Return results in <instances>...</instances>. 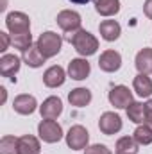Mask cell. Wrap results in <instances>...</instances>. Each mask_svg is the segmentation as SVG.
I'll list each match as a JSON object with an SVG mask.
<instances>
[{
	"mask_svg": "<svg viewBox=\"0 0 152 154\" xmlns=\"http://www.w3.org/2000/svg\"><path fill=\"white\" fill-rule=\"evenodd\" d=\"M145 124L152 127V99L145 104Z\"/></svg>",
	"mask_w": 152,
	"mask_h": 154,
	"instance_id": "obj_29",
	"label": "cell"
},
{
	"mask_svg": "<svg viewBox=\"0 0 152 154\" xmlns=\"http://www.w3.org/2000/svg\"><path fill=\"white\" fill-rule=\"evenodd\" d=\"M95 11L100 16H114L120 11V0H93Z\"/></svg>",
	"mask_w": 152,
	"mask_h": 154,
	"instance_id": "obj_20",
	"label": "cell"
},
{
	"mask_svg": "<svg viewBox=\"0 0 152 154\" xmlns=\"http://www.w3.org/2000/svg\"><path fill=\"white\" fill-rule=\"evenodd\" d=\"M99 129H100V133H104L108 136L116 134L122 129V118L113 111H106V113H102L100 120H99Z\"/></svg>",
	"mask_w": 152,
	"mask_h": 154,
	"instance_id": "obj_9",
	"label": "cell"
},
{
	"mask_svg": "<svg viewBox=\"0 0 152 154\" xmlns=\"http://www.w3.org/2000/svg\"><path fill=\"white\" fill-rule=\"evenodd\" d=\"M88 142H90V133H88L86 127H82V125H72L70 131L66 133V145H68L72 151L86 149Z\"/></svg>",
	"mask_w": 152,
	"mask_h": 154,
	"instance_id": "obj_5",
	"label": "cell"
},
{
	"mask_svg": "<svg viewBox=\"0 0 152 154\" xmlns=\"http://www.w3.org/2000/svg\"><path fill=\"white\" fill-rule=\"evenodd\" d=\"M109 102H111V106L118 108V109H127L131 106V102H134V100H132L131 90L123 84H118V86L111 88V91H109Z\"/></svg>",
	"mask_w": 152,
	"mask_h": 154,
	"instance_id": "obj_6",
	"label": "cell"
},
{
	"mask_svg": "<svg viewBox=\"0 0 152 154\" xmlns=\"http://www.w3.org/2000/svg\"><path fill=\"white\" fill-rule=\"evenodd\" d=\"M11 43H13V41H11V38H9L7 32H0V52H5Z\"/></svg>",
	"mask_w": 152,
	"mask_h": 154,
	"instance_id": "obj_28",
	"label": "cell"
},
{
	"mask_svg": "<svg viewBox=\"0 0 152 154\" xmlns=\"http://www.w3.org/2000/svg\"><path fill=\"white\" fill-rule=\"evenodd\" d=\"M22 63H20V57L14 56V54H4L0 57V74L2 77H9L13 82H16V72L20 70Z\"/></svg>",
	"mask_w": 152,
	"mask_h": 154,
	"instance_id": "obj_8",
	"label": "cell"
},
{
	"mask_svg": "<svg viewBox=\"0 0 152 154\" xmlns=\"http://www.w3.org/2000/svg\"><path fill=\"white\" fill-rule=\"evenodd\" d=\"M38 134L45 143H56L63 138V127L56 120H41L38 125Z\"/></svg>",
	"mask_w": 152,
	"mask_h": 154,
	"instance_id": "obj_3",
	"label": "cell"
},
{
	"mask_svg": "<svg viewBox=\"0 0 152 154\" xmlns=\"http://www.w3.org/2000/svg\"><path fill=\"white\" fill-rule=\"evenodd\" d=\"M132 88L140 97H150L152 95V79L147 74H138L132 81Z\"/></svg>",
	"mask_w": 152,
	"mask_h": 154,
	"instance_id": "obj_18",
	"label": "cell"
},
{
	"mask_svg": "<svg viewBox=\"0 0 152 154\" xmlns=\"http://www.w3.org/2000/svg\"><path fill=\"white\" fill-rule=\"evenodd\" d=\"M68 100L75 108H84L91 102V91L88 88H75L68 93Z\"/></svg>",
	"mask_w": 152,
	"mask_h": 154,
	"instance_id": "obj_19",
	"label": "cell"
},
{
	"mask_svg": "<svg viewBox=\"0 0 152 154\" xmlns=\"http://www.w3.org/2000/svg\"><path fill=\"white\" fill-rule=\"evenodd\" d=\"M70 2H74V4H81V5H82V4H88L90 0H70Z\"/></svg>",
	"mask_w": 152,
	"mask_h": 154,
	"instance_id": "obj_31",
	"label": "cell"
},
{
	"mask_svg": "<svg viewBox=\"0 0 152 154\" xmlns=\"http://www.w3.org/2000/svg\"><path fill=\"white\" fill-rule=\"evenodd\" d=\"M39 113L45 120H56L57 116L63 113V102L59 97H48L43 100L39 106Z\"/></svg>",
	"mask_w": 152,
	"mask_h": 154,
	"instance_id": "obj_10",
	"label": "cell"
},
{
	"mask_svg": "<svg viewBox=\"0 0 152 154\" xmlns=\"http://www.w3.org/2000/svg\"><path fill=\"white\" fill-rule=\"evenodd\" d=\"M56 22H57V25L65 31V32H75L81 29V14L77 13V11H72V9H65V11H61L59 14H57V18H56Z\"/></svg>",
	"mask_w": 152,
	"mask_h": 154,
	"instance_id": "obj_7",
	"label": "cell"
},
{
	"mask_svg": "<svg viewBox=\"0 0 152 154\" xmlns=\"http://www.w3.org/2000/svg\"><path fill=\"white\" fill-rule=\"evenodd\" d=\"M5 25L11 34H22V32H31V20L25 13L22 11H13L5 16Z\"/></svg>",
	"mask_w": 152,
	"mask_h": 154,
	"instance_id": "obj_4",
	"label": "cell"
},
{
	"mask_svg": "<svg viewBox=\"0 0 152 154\" xmlns=\"http://www.w3.org/2000/svg\"><path fill=\"white\" fill-rule=\"evenodd\" d=\"M22 59H23V63L25 65H29L31 68H39L43 63H45V56L39 52L38 45H32V47H29L27 50H23L22 52Z\"/></svg>",
	"mask_w": 152,
	"mask_h": 154,
	"instance_id": "obj_16",
	"label": "cell"
},
{
	"mask_svg": "<svg viewBox=\"0 0 152 154\" xmlns=\"http://www.w3.org/2000/svg\"><path fill=\"white\" fill-rule=\"evenodd\" d=\"M84 154H111V151L106 145H102V143H95L91 147H86V152Z\"/></svg>",
	"mask_w": 152,
	"mask_h": 154,
	"instance_id": "obj_27",
	"label": "cell"
},
{
	"mask_svg": "<svg viewBox=\"0 0 152 154\" xmlns=\"http://www.w3.org/2000/svg\"><path fill=\"white\" fill-rule=\"evenodd\" d=\"M99 32H100V36L106 41H114V39L120 38L122 27H120V23L116 20H104L99 25Z\"/></svg>",
	"mask_w": 152,
	"mask_h": 154,
	"instance_id": "obj_15",
	"label": "cell"
},
{
	"mask_svg": "<svg viewBox=\"0 0 152 154\" xmlns=\"http://www.w3.org/2000/svg\"><path fill=\"white\" fill-rule=\"evenodd\" d=\"M36 45H38L39 52H41L47 59H50V57H54V56H57V54L61 52L63 38H61L59 34L52 32V31H47V32H43L38 38Z\"/></svg>",
	"mask_w": 152,
	"mask_h": 154,
	"instance_id": "obj_2",
	"label": "cell"
},
{
	"mask_svg": "<svg viewBox=\"0 0 152 154\" xmlns=\"http://www.w3.org/2000/svg\"><path fill=\"white\" fill-rule=\"evenodd\" d=\"M66 39L75 47V50L81 56H84V57L93 56L97 52V48H99V39L95 38L91 32L84 31V29H79L75 32H68Z\"/></svg>",
	"mask_w": 152,
	"mask_h": 154,
	"instance_id": "obj_1",
	"label": "cell"
},
{
	"mask_svg": "<svg viewBox=\"0 0 152 154\" xmlns=\"http://www.w3.org/2000/svg\"><path fill=\"white\" fill-rule=\"evenodd\" d=\"M41 147L36 136L32 134H23L20 136V154H39Z\"/></svg>",
	"mask_w": 152,
	"mask_h": 154,
	"instance_id": "obj_21",
	"label": "cell"
},
{
	"mask_svg": "<svg viewBox=\"0 0 152 154\" xmlns=\"http://www.w3.org/2000/svg\"><path fill=\"white\" fill-rule=\"evenodd\" d=\"M65 79H66L65 70H63L59 65H54V66H50V68L43 74V84L48 86V88H57V86H61V84L65 82Z\"/></svg>",
	"mask_w": 152,
	"mask_h": 154,
	"instance_id": "obj_14",
	"label": "cell"
},
{
	"mask_svg": "<svg viewBox=\"0 0 152 154\" xmlns=\"http://www.w3.org/2000/svg\"><path fill=\"white\" fill-rule=\"evenodd\" d=\"M127 116L134 124H145V104L143 102H131L127 108Z\"/></svg>",
	"mask_w": 152,
	"mask_h": 154,
	"instance_id": "obj_23",
	"label": "cell"
},
{
	"mask_svg": "<svg viewBox=\"0 0 152 154\" xmlns=\"http://www.w3.org/2000/svg\"><path fill=\"white\" fill-rule=\"evenodd\" d=\"M99 66H100L102 72H108V74L116 72L122 66V56L116 50H106L99 57Z\"/></svg>",
	"mask_w": 152,
	"mask_h": 154,
	"instance_id": "obj_11",
	"label": "cell"
},
{
	"mask_svg": "<svg viewBox=\"0 0 152 154\" xmlns=\"http://www.w3.org/2000/svg\"><path fill=\"white\" fill-rule=\"evenodd\" d=\"M11 41L14 45V48H20L22 52L27 50L29 47H32V34L31 32H22V34H13Z\"/></svg>",
	"mask_w": 152,
	"mask_h": 154,
	"instance_id": "obj_26",
	"label": "cell"
},
{
	"mask_svg": "<svg viewBox=\"0 0 152 154\" xmlns=\"http://www.w3.org/2000/svg\"><path fill=\"white\" fill-rule=\"evenodd\" d=\"M134 65L138 68L140 74H150L152 72V48H141L138 54H136V59H134Z\"/></svg>",
	"mask_w": 152,
	"mask_h": 154,
	"instance_id": "obj_17",
	"label": "cell"
},
{
	"mask_svg": "<svg viewBox=\"0 0 152 154\" xmlns=\"http://www.w3.org/2000/svg\"><path fill=\"white\" fill-rule=\"evenodd\" d=\"M0 154H20V138L4 136L0 140Z\"/></svg>",
	"mask_w": 152,
	"mask_h": 154,
	"instance_id": "obj_24",
	"label": "cell"
},
{
	"mask_svg": "<svg viewBox=\"0 0 152 154\" xmlns=\"http://www.w3.org/2000/svg\"><path fill=\"white\" fill-rule=\"evenodd\" d=\"M0 91H2V102L5 100V88H0Z\"/></svg>",
	"mask_w": 152,
	"mask_h": 154,
	"instance_id": "obj_32",
	"label": "cell"
},
{
	"mask_svg": "<svg viewBox=\"0 0 152 154\" xmlns=\"http://www.w3.org/2000/svg\"><path fill=\"white\" fill-rule=\"evenodd\" d=\"M132 138L136 140L138 145H150L152 143V127L147 125V124L138 125L136 131H134V134H132Z\"/></svg>",
	"mask_w": 152,
	"mask_h": 154,
	"instance_id": "obj_25",
	"label": "cell"
},
{
	"mask_svg": "<svg viewBox=\"0 0 152 154\" xmlns=\"http://www.w3.org/2000/svg\"><path fill=\"white\" fill-rule=\"evenodd\" d=\"M36 106H38L36 99H34L32 95H29V93L18 95V97L14 99V102H13V109H14L18 115H32V113L36 111Z\"/></svg>",
	"mask_w": 152,
	"mask_h": 154,
	"instance_id": "obj_12",
	"label": "cell"
},
{
	"mask_svg": "<svg viewBox=\"0 0 152 154\" xmlns=\"http://www.w3.org/2000/svg\"><path fill=\"white\" fill-rule=\"evenodd\" d=\"M90 72H91V66H90V63H88L86 59H82V57L72 59V61L68 63V75L72 77V79H75V81L86 79V77L90 75Z\"/></svg>",
	"mask_w": 152,
	"mask_h": 154,
	"instance_id": "obj_13",
	"label": "cell"
},
{
	"mask_svg": "<svg viewBox=\"0 0 152 154\" xmlns=\"http://www.w3.org/2000/svg\"><path fill=\"white\" fill-rule=\"evenodd\" d=\"M143 11H145L147 18H150L152 20V0H145V4H143Z\"/></svg>",
	"mask_w": 152,
	"mask_h": 154,
	"instance_id": "obj_30",
	"label": "cell"
},
{
	"mask_svg": "<svg viewBox=\"0 0 152 154\" xmlns=\"http://www.w3.org/2000/svg\"><path fill=\"white\" fill-rule=\"evenodd\" d=\"M114 152L116 154H136L138 152V143H136V140L131 138V136H122V138L116 142Z\"/></svg>",
	"mask_w": 152,
	"mask_h": 154,
	"instance_id": "obj_22",
	"label": "cell"
}]
</instances>
